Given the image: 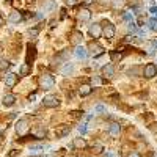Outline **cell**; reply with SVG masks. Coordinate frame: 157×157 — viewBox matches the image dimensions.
Segmentation results:
<instances>
[{
  "instance_id": "1",
  "label": "cell",
  "mask_w": 157,
  "mask_h": 157,
  "mask_svg": "<svg viewBox=\"0 0 157 157\" xmlns=\"http://www.w3.org/2000/svg\"><path fill=\"white\" fill-rule=\"evenodd\" d=\"M39 85H41L43 90H50L54 88L55 85V78L52 74H43L41 77H39Z\"/></svg>"
},
{
  "instance_id": "2",
  "label": "cell",
  "mask_w": 157,
  "mask_h": 157,
  "mask_svg": "<svg viewBox=\"0 0 157 157\" xmlns=\"http://www.w3.org/2000/svg\"><path fill=\"white\" fill-rule=\"evenodd\" d=\"M102 25H104V29H102V35L105 36L107 39H112V38L115 36V25H113L112 22H109V21H104V22H102Z\"/></svg>"
},
{
  "instance_id": "3",
  "label": "cell",
  "mask_w": 157,
  "mask_h": 157,
  "mask_svg": "<svg viewBox=\"0 0 157 157\" xmlns=\"http://www.w3.org/2000/svg\"><path fill=\"white\" fill-rule=\"evenodd\" d=\"M58 104H60V101H58V98L54 96V94L44 96V99H43V105H44V107H49V109L58 107Z\"/></svg>"
},
{
  "instance_id": "4",
  "label": "cell",
  "mask_w": 157,
  "mask_h": 157,
  "mask_svg": "<svg viewBox=\"0 0 157 157\" xmlns=\"http://www.w3.org/2000/svg\"><path fill=\"white\" fill-rule=\"evenodd\" d=\"M16 132L22 137V135H25L29 132V121L27 120H19L17 123H16Z\"/></svg>"
},
{
  "instance_id": "5",
  "label": "cell",
  "mask_w": 157,
  "mask_h": 157,
  "mask_svg": "<svg viewBox=\"0 0 157 157\" xmlns=\"http://www.w3.org/2000/svg\"><path fill=\"white\" fill-rule=\"evenodd\" d=\"M143 74H145L146 78H152L154 75H157V66L154 63H148L145 66V71H143Z\"/></svg>"
},
{
  "instance_id": "6",
  "label": "cell",
  "mask_w": 157,
  "mask_h": 157,
  "mask_svg": "<svg viewBox=\"0 0 157 157\" xmlns=\"http://www.w3.org/2000/svg\"><path fill=\"white\" fill-rule=\"evenodd\" d=\"M88 49L91 50V54H93L94 57H99V55L104 54V47H102L101 44H98V43H90Z\"/></svg>"
},
{
  "instance_id": "7",
  "label": "cell",
  "mask_w": 157,
  "mask_h": 157,
  "mask_svg": "<svg viewBox=\"0 0 157 157\" xmlns=\"http://www.w3.org/2000/svg\"><path fill=\"white\" fill-rule=\"evenodd\" d=\"M74 54H75V57H77L78 60H85V58L88 57V50H86L83 46H77L75 50H74Z\"/></svg>"
},
{
  "instance_id": "8",
  "label": "cell",
  "mask_w": 157,
  "mask_h": 157,
  "mask_svg": "<svg viewBox=\"0 0 157 157\" xmlns=\"http://www.w3.org/2000/svg\"><path fill=\"white\" fill-rule=\"evenodd\" d=\"M17 74H13V72H10V74H6V77H5V83H6V86H14L16 83H17Z\"/></svg>"
},
{
  "instance_id": "9",
  "label": "cell",
  "mask_w": 157,
  "mask_h": 157,
  "mask_svg": "<svg viewBox=\"0 0 157 157\" xmlns=\"http://www.w3.org/2000/svg\"><path fill=\"white\" fill-rule=\"evenodd\" d=\"M90 35L93 36V38H99L102 35V29H101V25L99 24H93V25H90Z\"/></svg>"
},
{
  "instance_id": "10",
  "label": "cell",
  "mask_w": 157,
  "mask_h": 157,
  "mask_svg": "<svg viewBox=\"0 0 157 157\" xmlns=\"http://www.w3.org/2000/svg\"><path fill=\"white\" fill-rule=\"evenodd\" d=\"M101 72H102L104 77H113V75H115V68H113V64H105V66H102Z\"/></svg>"
},
{
  "instance_id": "11",
  "label": "cell",
  "mask_w": 157,
  "mask_h": 157,
  "mask_svg": "<svg viewBox=\"0 0 157 157\" xmlns=\"http://www.w3.org/2000/svg\"><path fill=\"white\" fill-rule=\"evenodd\" d=\"M120 132H121V126L118 124V123H112L110 127H109V134L112 137H118V135H120Z\"/></svg>"
},
{
  "instance_id": "12",
  "label": "cell",
  "mask_w": 157,
  "mask_h": 157,
  "mask_svg": "<svg viewBox=\"0 0 157 157\" xmlns=\"http://www.w3.org/2000/svg\"><path fill=\"white\" fill-rule=\"evenodd\" d=\"M14 101H16V96L14 94H5L3 99H2V104H3L5 107H11L13 104H14Z\"/></svg>"
},
{
  "instance_id": "13",
  "label": "cell",
  "mask_w": 157,
  "mask_h": 157,
  "mask_svg": "<svg viewBox=\"0 0 157 157\" xmlns=\"http://www.w3.org/2000/svg\"><path fill=\"white\" fill-rule=\"evenodd\" d=\"M27 64H30V60L33 61L35 60V57H36V49H35V46H32V44H29L27 46Z\"/></svg>"
},
{
  "instance_id": "14",
  "label": "cell",
  "mask_w": 157,
  "mask_h": 157,
  "mask_svg": "<svg viewBox=\"0 0 157 157\" xmlns=\"http://www.w3.org/2000/svg\"><path fill=\"white\" fill-rule=\"evenodd\" d=\"M24 19V14L21 11H13L11 14H10V17H8V21L10 22H21Z\"/></svg>"
},
{
  "instance_id": "15",
  "label": "cell",
  "mask_w": 157,
  "mask_h": 157,
  "mask_svg": "<svg viewBox=\"0 0 157 157\" xmlns=\"http://www.w3.org/2000/svg\"><path fill=\"white\" fill-rule=\"evenodd\" d=\"M55 6H57L55 0H47V2L44 3V6H43V11H44V13H50V11L55 10Z\"/></svg>"
},
{
  "instance_id": "16",
  "label": "cell",
  "mask_w": 157,
  "mask_h": 157,
  "mask_svg": "<svg viewBox=\"0 0 157 157\" xmlns=\"http://www.w3.org/2000/svg\"><path fill=\"white\" fill-rule=\"evenodd\" d=\"M90 17H91V13H90V10L82 8L80 11H78V19H80V21H90Z\"/></svg>"
},
{
  "instance_id": "17",
  "label": "cell",
  "mask_w": 157,
  "mask_h": 157,
  "mask_svg": "<svg viewBox=\"0 0 157 157\" xmlns=\"http://www.w3.org/2000/svg\"><path fill=\"white\" fill-rule=\"evenodd\" d=\"M72 146L77 148V149H83V148H86V141H85L83 138H74Z\"/></svg>"
},
{
  "instance_id": "18",
  "label": "cell",
  "mask_w": 157,
  "mask_h": 157,
  "mask_svg": "<svg viewBox=\"0 0 157 157\" xmlns=\"http://www.w3.org/2000/svg\"><path fill=\"white\" fill-rule=\"evenodd\" d=\"M71 127L69 126H61L60 129H57V137H66L69 134Z\"/></svg>"
},
{
  "instance_id": "19",
  "label": "cell",
  "mask_w": 157,
  "mask_h": 157,
  "mask_svg": "<svg viewBox=\"0 0 157 157\" xmlns=\"http://www.w3.org/2000/svg\"><path fill=\"white\" fill-rule=\"evenodd\" d=\"M91 85H82L80 86V90H78V93H80V96H88L90 93H91Z\"/></svg>"
},
{
  "instance_id": "20",
  "label": "cell",
  "mask_w": 157,
  "mask_h": 157,
  "mask_svg": "<svg viewBox=\"0 0 157 157\" xmlns=\"http://www.w3.org/2000/svg\"><path fill=\"white\" fill-rule=\"evenodd\" d=\"M71 72H74V64H72V63H66V66L61 69V74H63V75H68V74H71Z\"/></svg>"
},
{
  "instance_id": "21",
  "label": "cell",
  "mask_w": 157,
  "mask_h": 157,
  "mask_svg": "<svg viewBox=\"0 0 157 157\" xmlns=\"http://www.w3.org/2000/svg\"><path fill=\"white\" fill-rule=\"evenodd\" d=\"M82 38H83V35H82L80 32H74V35H72V43H74V44H77V46H80L78 43L82 41Z\"/></svg>"
},
{
  "instance_id": "22",
  "label": "cell",
  "mask_w": 157,
  "mask_h": 157,
  "mask_svg": "<svg viewBox=\"0 0 157 157\" xmlns=\"http://www.w3.org/2000/svg\"><path fill=\"white\" fill-rule=\"evenodd\" d=\"M29 72H30V64H27V63L22 64L21 66V75H27Z\"/></svg>"
},
{
  "instance_id": "23",
  "label": "cell",
  "mask_w": 157,
  "mask_h": 157,
  "mask_svg": "<svg viewBox=\"0 0 157 157\" xmlns=\"http://www.w3.org/2000/svg\"><path fill=\"white\" fill-rule=\"evenodd\" d=\"M10 61H6V60H3V58H0V71H5L6 68H10Z\"/></svg>"
},
{
  "instance_id": "24",
  "label": "cell",
  "mask_w": 157,
  "mask_h": 157,
  "mask_svg": "<svg viewBox=\"0 0 157 157\" xmlns=\"http://www.w3.org/2000/svg\"><path fill=\"white\" fill-rule=\"evenodd\" d=\"M127 29H129V32H132V33L138 32V27H137V24H135V22H129V25H127Z\"/></svg>"
},
{
  "instance_id": "25",
  "label": "cell",
  "mask_w": 157,
  "mask_h": 157,
  "mask_svg": "<svg viewBox=\"0 0 157 157\" xmlns=\"http://www.w3.org/2000/svg\"><path fill=\"white\" fill-rule=\"evenodd\" d=\"M38 35H39V29H30L29 30V36H32V38H38Z\"/></svg>"
},
{
  "instance_id": "26",
  "label": "cell",
  "mask_w": 157,
  "mask_h": 157,
  "mask_svg": "<svg viewBox=\"0 0 157 157\" xmlns=\"http://www.w3.org/2000/svg\"><path fill=\"white\" fill-rule=\"evenodd\" d=\"M86 130H88V127H86V123H82L80 126H78V132H80L82 135H85V134H86Z\"/></svg>"
},
{
  "instance_id": "27",
  "label": "cell",
  "mask_w": 157,
  "mask_h": 157,
  "mask_svg": "<svg viewBox=\"0 0 157 157\" xmlns=\"http://www.w3.org/2000/svg\"><path fill=\"white\" fill-rule=\"evenodd\" d=\"M101 83H102V80L99 77H93V78H91V85H93V86H99Z\"/></svg>"
},
{
  "instance_id": "28",
  "label": "cell",
  "mask_w": 157,
  "mask_h": 157,
  "mask_svg": "<svg viewBox=\"0 0 157 157\" xmlns=\"http://www.w3.org/2000/svg\"><path fill=\"white\" fill-rule=\"evenodd\" d=\"M154 50H157V47H155V44H154V41H152V43H149V46H148V54L152 55Z\"/></svg>"
},
{
  "instance_id": "29",
  "label": "cell",
  "mask_w": 157,
  "mask_h": 157,
  "mask_svg": "<svg viewBox=\"0 0 157 157\" xmlns=\"http://www.w3.org/2000/svg\"><path fill=\"white\" fill-rule=\"evenodd\" d=\"M39 149H44V145H33V146L30 148L32 152H38Z\"/></svg>"
},
{
  "instance_id": "30",
  "label": "cell",
  "mask_w": 157,
  "mask_h": 157,
  "mask_svg": "<svg viewBox=\"0 0 157 157\" xmlns=\"http://www.w3.org/2000/svg\"><path fill=\"white\" fill-rule=\"evenodd\" d=\"M123 17H124L126 21H129V22H132V17H134V14H132V13H130V11H126Z\"/></svg>"
},
{
  "instance_id": "31",
  "label": "cell",
  "mask_w": 157,
  "mask_h": 157,
  "mask_svg": "<svg viewBox=\"0 0 157 157\" xmlns=\"http://www.w3.org/2000/svg\"><path fill=\"white\" fill-rule=\"evenodd\" d=\"M149 29L151 30H157V21H155V17L149 21Z\"/></svg>"
},
{
  "instance_id": "32",
  "label": "cell",
  "mask_w": 157,
  "mask_h": 157,
  "mask_svg": "<svg viewBox=\"0 0 157 157\" xmlns=\"http://www.w3.org/2000/svg\"><path fill=\"white\" fill-rule=\"evenodd\" d=\"M94 112H96V113H104V112H105V107L99 104V105H96V107H94Z\"/></svg>"
},
{
  "instance_id": "33",
  "label": "cell",
  "mask_w": 157,
  "mask_h": 157,
  "mask_svg": "<svg viewBox=\"0 0 157 157\" xmlns=\"http://www.w3.org/2000/svg\"><path fill=\"white\" fill-rule=\"evenodd\" d=\"M121 58H123V55L118 54V52H113V54H112V60H115V61L116 60H121Z\"/></svg>"
},
{
  "instance_id": "34",
  "label": "cell",
  "mask_w": 157,
  "mask_h": 157,
  "mask_svg": "<svg viewBox=\"0 0 157 157\" xmlns=\"http://www.w3.org/2000/svg\"><path fill=\"white\" fill-rule=\"evenodd\" d=\"M46 135V130L44 129H41V130H38V132L35 134V137H38V138H41V137H44Z\"/></svg>"
},
{
  "instance_id": "35",
  "label": "cell",
  "mask_w": 157,
  "mask_h": 157,
  "mask_svg": "<svg viewBox=\"0 0 157 157\" xmlns=\"http://www.w3.org/2000/svg\"><path fill=\"white\" fill-rule=\"evenodd\" d=\"M77 3V0H66V5H69V6H74Z\"/></svg>"
},
{
  "instance_id": "36",
  "label": "cell",
  "mask_w": 157,
  "mask_h": 157,
  "mask_svg": "<svg viewBox=\"0 0 157 157\" xmlns=\"http://www.w3.org/2000/svg\"><path fill=\"white\" fill-rule=\"evenodd\" d=\"M94 2V0H82V3L85 5V6H88V5H91V3H93Z\"/></svg>"
},
{
  "instance_id": "37",
  "label": "cell",
  "mask_w": 157,
  "mask_h": 157,
  "mask_svg": "<svg viewBox=\"0 0 157 157\" xmlns=\"http://www.w3.org/2000/svg\"><path fill=\"white\" fill-rule=\"evenodd\" d=\"M93 149H96L94 152H101V151H102V146H101V145H96V146H94Z\"/></svg>"
},
{
  "instance_id": "38",
  "label": "cell",
  "mask_w": 157,
  "mask_h": 157,
  "mask_svg": "<svg viewBox=\"0 0 157 157\" xmlns=\"http://www.w3.org/2000/svg\"><path fill=\"white\" fill-rule=\"evenodd\" d=\"M105 157H116V155H115L112 151H107V152H105Z\"/></svg>"
},
{
  "instance_id": "39",
  "label": "cell",
  "mask_w": 157,
  "mask_h": 157,
  "mask_svg": "<svg viewBox=\"0 0 157 157\" xmlns=\"http://www.w3.org/2000/svg\"><path fill=\"white\" fill-rule=\"evenodd\" d=\"M134 39H135V38H130V36H127V38L124 39V41H126V43H134Z\"/></svg>"
},
{
  "instance_id": "40",
  "label": "cell",
  "mask_w": 157,
  "mask_h": 157,
  "mask_svg": "<svg viewBox=\"0 0 157 157\" xmlns=\"http://www.w3.org/2000/svg\"><path fill=\"white\" fill-rule=\"evenodd\" d=\"M80 115H82V112H72V116H74V118H78Z\"/></svg>"
},
{
  "instance_id": "41",
  "label": "cell",
  "mask_w": 157,
  "mask_h": 157,
  "mask_svg": "<svg viewBox=\"0 0 157 157\" xmlns=\"http://www.w3.org/2000/svg\"><path fill=\"white\" fill-rule=\"evenodd\" d=\"M151 13H152V14L157 17V8H155V6H152V8H151Z\"/></svg>"
},
{
  "instance_id": "42",
  "label": "cell",
  "mask_w": 157,
  "mask_h": 157,
  "mask_svg": "<svg viewBox=\"0 0 157 157\" xmlns=\"http://www.w3.org/2000/svg\"><path fill=\"white\" fill-rule=\"evenodd\" d=\"M29 99H30V101H32V102H33V101H35V99H36V94H35V93H33V94H30V98H29Z\"/></svg>"
},
{
  "instance_id": "43",
  "label": "cell",
  "mask_w": 157,
  "mask_h": 157,
  "mask_svg": "<svg viewBox=\"0 0 157 157\" xmlns=\"http://www.w3.org/2000/svg\"><path fill=\"white\" fill-rule=\"evenodd\" d=\"M129 157H140V154H137V152H132V154H129Z\"/></svg>"
},
{
  "instance_id": "44",
  "label": "cell",
  "mask_w": 157,
  "mask_h": 157,
  "mask_svg": "<svg viewBox=\"0 0 157 157\" xmlns=\"http://www.w3.org/2000/svg\"><path fill=\"white\" fill-rule=\"evenodd\" d=\"M10 155H11V157H16V155H17V152H16V151H14V149H13V152H11V154H10Z\"/></svg>"
},
{
  "instance_id": "45",
  "label": "cell",
  "mask_w": 157,
  "mask_h": 157,
  "mask_svg": "<svg viewBox=\"0 0 157 157\" xmlns=\"http://www.w3.org/2000/svg\"><path fill=\"white\" fill-rule=\"evenodd\" d=\"M2 25H3V17L0 16V27H2Z\"/></svg>"
},
{
  "instance_id": "46",
  "label": "cell",
  "mask_w": 157,
  "mask_h": 157,
  "mask_svg": "<svg viewBox=\"0 0 157 157\" xmlns=\"http://www.w3.org/2000/svg\"><path fill=\"white\" fill-rule=\"evenodd\" d=\"M2 49H3V47H2V44H0V54H2Z\"/></svg>"
},
{
  "instance_id": "47",
  "label": "cell",
  "mask_w": 157,
  "mask_h": 157,
  "mask_svg": "<svg viewBox=\"0 0 157 157\" xmlns=\"http://www.w3.org/2000/svg\"><path fill=\"white\" fill-rule=\"evenodd\" d=\"M154 44H155V47H157V39H155V41H154Z\"/></svg>"
},
{
  "instance_id": "48",
  "label": "cell",
  "mask_w": 157,
  "mask_h": 157,
  "mask_svg": "<svg viewBox=\"0 0 157 157\" xmlns=\"http://www.w3.org/2000/svg\"><path fill=\"white\" fill-rule=\"evenodd\" d=\"M155 157H157V155H155Z\"/></svg>"
}]
</instances>
